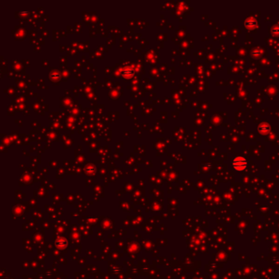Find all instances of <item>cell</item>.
<instances>
[{"instance_id": "1", "label": "cell", "mask_w": 279, "mask_h": 279, "mask_svg": "<svg viewBox=\"0 0 279 279\" xmlns=\"http://www.w3.org/2000/svg\"><path fill=\"white\" fill-rule=\"evenodd\" d=\"M232 166H233L234 169H236L238 171H241L245 168H246L247 162H246V160L244 159L243 157H236L233 160Z\"/></svg>"}]
</instances>
